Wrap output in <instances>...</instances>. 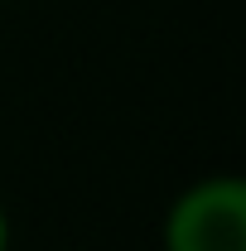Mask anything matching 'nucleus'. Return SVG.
Masks as SVG:
<instances>
[{
    "label": "nucleus",
    "mask_w": 246,
    "mask_h": 251,
    "mask_svg": "<svg viewBox=\"0 0 246 251\" xmlns=\"http://www.w3.org/2000/svg\"><path fill=\"white\" fill-rule=\"evenodd\" d=\"M15 247V222H10V213H5V203H0V251Z\"/></svg>",
    "instance_id": "2"
},
{
    "label": "nucleus",
    "mask_w": 246,
    "mask_h": 251,
    "mask_svg": "<svg viewBox=\"0 0 246 251\" xmlns=\"http://www.w3.org/2000/svg\"><path fill=\"white\" fill-rule=\"evenodd\" d=\"M159 251H246V179L222 169L184 184L159 218Z\"/></svg>",
    "instance_id": "1"
}]
</instances>
